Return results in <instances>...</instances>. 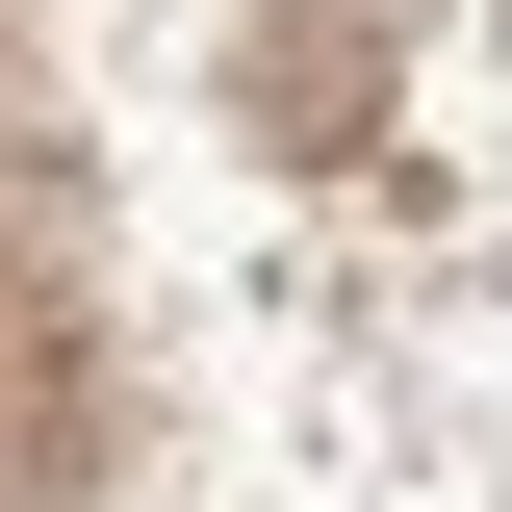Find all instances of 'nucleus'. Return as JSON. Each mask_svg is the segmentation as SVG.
I'll list each match as a JSON object with an SVG mask.
<instances>
[{"instance_id": "f257e3e1", "label": "nucleus", "mask_w": 512, "mask_h": 512, "mask_svg": "<svg viewBox=\"0 0 512 512\" xmlns=\"http://www.w3.org/2000/svg\"><path fill=\"white\" fill-rule=\"evenodd\" d=\"M256 154H333V180H359L384 154V0H256Z\"/></svg>"}]
</instances>
